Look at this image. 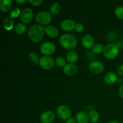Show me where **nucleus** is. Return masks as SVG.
I'll use <instances>...</instances> for the list:
<instances>
[{
  "mask_svg": "<svg viewBox=\"0 0 123 123\" xmlns=\"http://www.w3.org/2000/svg\"><path fill=\"white\" fill-rule=\"evenodd\" d=\"M56 112L58 117L63 120L69 119L72 114L70 109L66 105L59 106L56 109Z\"/></svg>",
  "mask_w": 123,
  "mask_h": 123,
  "instance_id": "6",
  "label": "nucleus"
},
{
  "mask_svg": "<svg viewBox=\"0 0 123 123\" xmlns=\"http://www.w3.org/2000/svg\"><path fill=\"white\" fill-rule=\"evenodd\" d=\"M66 58L68 62H70L71 64H73L76 62L77 60H78V55L75 51L71 50L67 53Z\"/></svg>",
  "mask_w": 123,
  "mask_h": 123,
  "instance_id": "18",
  "label": "nucleus"
},
{
  "mask_svg": "<svg viewBox=\"0 0 123 123\" xmlns=\"http://www.w3.org/2000/svg\"><path fill=\"white\" fill-rule=\"evenodd\" d=\"M76 123V121L75 119L73 118H70L68 119L66 122V123Z\"/></svg>",
  "mask_w": 123,
  "mask_h": 123,
  "instance_id": "32",
  "label": "nucleus"
},
{
  "mask_svg": "<svg viewBox=\"0 0 123 123\" xmlns=\"http://www.w3.org/2000/svg\"><path fill=\"white\" fill-rule=\"evenodd\" d=\"M60 43L61 45L67 50H73L77 46V40L71 34H64L60 37Z\"/></svg>",
  "mask_w": 123,
  "mask_h": 123,
  "instance_id": "2",
  "label": "nucleus"
},
{
  "mask_svg": "<svg viewBox=\"0 0 123 123\" xmlns=\"http://www.w3.org/2000/svg\"><path fill=\"white\" fill-rule=\"evenodd\" d=\"M12 1L11 0H1L0 8L2 12H8L12 7Z\"/></svg>",
  "mask_w": 123,
  "mask_h": 123,
  "instance_id": "17",
  "label": "nucleus"
},
{
  "mask_svg": "<svg viewBox=\"0 0 123 123\" xmlns=\"http://www.w3.org/2000/svg\"><path fill=\"white\" fill-rule=\"evenodd\" d=\"M104 65L102 62L98 61H93L89 64V68L91 72L96 74H98L104 70Z\"/></svg>",
  "mask_w": 123,
  "mask_h": 123,
  "instance_id": "9",
  "label": "nucleus"
},
{
  "mask_svg": "<svg viewBox=\"0 0 123 123\" xmlns=\"http://www.w3.org/2000/svg\"><path fill=\"white\" fill-rule=\"evenodd\" d=\"M108 123H118V122L115 120H112V121H110Z\"/></svg>",
  "mask_w": 123,
  "mask_h": 123,
  "instance_id": "34",
  "label": "nucleus"
},
{
  "mask_svg": "<svg viewBox=\"0 0 123 123\" xmlns=\"http://www.w3.org/2000/svg\"><path fill=\"white\" fill-rule=\"evenodd\" d=\"M55 118V113L51 111H48L41 114L40 120L42 123H51L53 122Z\"/></svg>",
  "mask_w": 123,
  "mask_h": 123,
  "instance_id": "10",
  "label": "nucleus"
},
{
  "mask_svg": "<svg viewBox=\"0 0 123 123\" xmlns=\"http://www.w3.org/2000/svg\"><path fill=\"white\" fill-rule=\"evenodd\" d=\"M52 14L48 12H40L36 16V21L42 25L50 24L52 21Z\"/></svg>",
  "mask_w": 123,
  "mask_h": 123,
  "instance_id": "4",
  "label": "nucleus"
},
{
  "mask_svg": "<svg viewBox=\"0 0 123 123\" xmlns=\"http://www.w3.org/2000/svg\"><path fill=\"white\" fill-rule=\"evenodd\" d=\"M42 0H29V2L34 6H38L42 3Z\"/></svg>",
  "mask_w": 123,
  "mask_h": 123,
  "instance_id": "29",
  "label": "nucleus"
},
{
  "mask_svg": "<svg viewBox=\"0 0 123 123\" xmlns=\"http://www.w3.org/2000/svg\"><path fill=\"white\" fill-rule=\"evenodd\" d=\"M44 32L49 37L55 38L58 35V30L53 25H48L44 28Z\"/></svg>",
  "mask_w": 123,
  "mask_h": 123,
  "instance_id": "16",
  "label": "nucleus"
},
{
  "mask_svg": "<svg viewBox=\"0 0 123 123\" xmlns=\"http://www.w3.org/2000/svg\"><path fill=\"white\" fill-rule=\"evenodd\" d=\"M26 31V25L23 23L18 24L15 26V31L18 34H22Z\"/></svg>",
  "mask_w": 123,
  "mask_h": 123,
  "instance_id": "22",
  "label": "nucleus"
},
{
  "mask_svg": "<svg viewBox=\"0 0 123 123\" xmlns=\"http://www.w3.org/2000/svg\"><path fill=\"white\" fill-rule=\"evenodd\" d=\"M54 60L49 56H43L40 58L39 64L41 67L45 70H50L54 66Z\"/></svg>",
  "mask_w": 123,
  "mask_h": 123,
  "instance_id": "7",
  "label": "nucleus"
},
{
  "mask_svg": "<svg viewBox=\"0 0 123 123\" xmlns=\"http://www.w3.org/2000/svg\"><path fill=\"white\" fill-rule=\"evenodd\" d=\"M20 14H21L20 8L16 7V8H14L11 11L10 13V18L12 19H14V18H18Z\"/></svg>",
  "mask_w": 123,
  "mask_h": 123,
  "instance_id": "26",
  "label": "nucleus"
},
{
  "mask_svg": "<svg viewBox=\"0 0 123 123\" xmlns=\"http://www.w3.org/2000/svg\"><path fill=\"white\" fill-rule=\"evenodd\" d=\"M88 118L91 123H96L99 120V115L96 111L91 110L89 112Z\"/></svg>",
  "mask_w": 123,
  "mask_h": 123,
  "instance_id": "19",
  "label": "nucleus"
},
{
  "mask_svg": "<svg viewBox=\"0 0 123 123\" xmlns=\"http://www.w3.org/2000/svg\"><path fill=\"white\" fill-rule=\"evenodd\" d=\"M104 48L103 44H102L101 43H97L92 48V52L94 54H99L104 50Z\"/></svg>",
  "mask_w": 123,
  "mask_h": 123,
  "instance_id": "24",
  "label": "nucleus"
},
{
  "mask_svg": "<svg viewBox=\"0 0 123 123\" xmlns=\"http://www.w3.org/2000/svg\"><path fill=\"white\" fill-rule=\"evenodd\" d=\"M115 14L119 19H123V7L119 6L117 7L115 10Z\"/></svg>",
  "mask_w": 123,
  "mask_h": 123,
  "instance_id": "27",
  "label": "nucleus"
},
{
  "mask_svg": "<svg viewBox=\"0 0 123 123\" xmlns=\"http://www.w3.org/2000/svg\"><path fill=\"white\" fill-rule=\"evenodd\" d=\"M55 64L60 67H64L66 65V60L61 56H58L55 59Z\"/></svg>",
  "mask_w": 123,
  "mask_h": 123,
  "instance_id": "25",
  "label": "nucleus"
},
{
  "mask_svg": "<svg viewBox=\"0 0 123 123\" xmlns=\"http://www.w3.org/2000/svg\"><path fill=\"white\" fill-rule=\"evenodd\" d=\"M75 120L78 123H88V115L84 111H79L76 114Z\"/></svg>",
  "mask_w": 123,
  "mask_h": 123,
  "instance_id": "15",
  "label": "nucleus"
},
{
  "mask_svg": "<svg viewBox=\"0 0 123 123\" xmlns=\"http://www.w3.org/2000/svg\"><path fill=\"white\" fill-rule=\"evenodd\" d=\"M119 94H120V97L123 98V84L120 86V89H119Z\"/></svg>",
  "mask_w": 123,
  "mask_h": 123,
  "instance_id": "31",
  "label": "nucleus"
},
{
  "mask_svg": "<svg viewBox=\"0 0 123 123\" xmlns=\"http://www.w3.org/2000/svg\"><path fill=\"white\" fill-rule=\"evenodd\" d=\"M60 9H61V7H60V4L58 2H54L50 6V13L52 15H56L59 13Z\"/></svg>",
  "mask_w": 123,
  "mask_h": 123,
  "instance_id": "21",
  "label": "nucleus"
},
{
  "mask_svg": "<svg viewBox=\"0 0 123 123\" xmlns=\"http://www.w3.org/2000/svg\"><path fill=\"white\" fill-rule=\"evenodd\" d=\"M119 54V48L117 44L109 43L106 45L103 50V54L106 58L114 59L118 56Z\"/></svg>",
  "mask_w": 123,
  "mask_h": 123,
  "instance_id": "3",
  "label": "nucleus"
},
{
  "mask_svg": "<svg viewBox=\"0 0 123 123\" xmlns=\"http://www.w3.org/2000/svg\"><path fill=\"white\" fill-rule=\"evenodd\" d=\"M34 16L33 11L30 8H26L23 10L20 14V19L25 24L30 22Z\"/></svg>",
  "mask_w": 123,
  "mask_h": 123,
  "instance_id": "8",
  "label": "nucleus"
},
{
  "mask_svg": "<svg viewBox=\"0 0 123 123\" xmlns=\"http://www.w3.org/2000/svg\"><path fill=\"white\" fill-rule=\"evenodd\" d=\"M26 0H16V2L18 4H25V2H26Z\"/></svg>",
  "mask_w": 123,
  "mask_h": 123,
  "instance_id": "33",
  "label": "nucleus"
},
{
  "mask_svg": "<svg viewBox=\"0 0 123 123\" xmlns=\"http://www.w3.org/2000/svg\"><path fill=\"white\" fill-rule=\"evenodd\" d=\"M29 38L32 42L38 43L43 40L44 36V28L39 24H34L30 26L28 31Z\"/></svg>",
  "mask_w": 123,
  "mask_h": 123,
  "instance_id": "1",
  "label": "nucleus"
},
{
  "mask_svg": "<svg viewBox=\"0 0 123 123\" xmlns=\"http://www.w3.org/2000/svg\"><path fill=\"white\" fill-rule=\"evenodd\" d=\"M4 27L7 31H11L13 28V22L10 18H7L4 20Z\"/></svg>",
  "mask_w": 123,
  "mask_h": 123,
  "instance_id": "20",
  "label": "nucleus"
},
{
  "mask_svg": "<svg viewBox=\"0 0 123 123\" xmlns=\"http://www.w3.org/2000/svg\"><path fill=\"white\" fill-rule=\"evenodd\" d=\"M56 49V46L54 43L50 42H46L42 43L40 48L41 53L44 56H49L54 54Z\"/></svg>",
  "mask_w": 123,
  "mask_h": 123,
  "instance_id": "5",
  "label": "nucleus"
},
{
  "mask_svg": "<svg viewBox=\"0 0 123 123\" xmlns=\"http://www.w3.org/2000/svg\"><path fill=\"white\" fill-rule=\"evenodd\" d=\"M76 24L73 20L70 19H64L61 23V27L64 31H72L75 28Z\"/></svg>",
  "mask_w": 123,
  "mask_h": 123,
  "instance_id": "12",
  "label": "nucleus"
},
{
  "mask_svg": "<svg viewBox=\"0 0 123 123\" xmlns=\"http://www.w3.org/2000/svg\"><path fill=\"white\" fill-rule=\"evenodd\" d=\"M84 29V25H83L82 24H80V23H78V24H76L74 30H75V31H76V32H82V31H83Z\"/></svg>",
  "mask_w": 123,
  "mask_h": 123,
  "instance_id": "28",
  "label": "nucleus"
},
{
  "mask_svg": "<svg viewBox=\"0 0 123 123\" xmlns=\"http://www.w3.org/2000/svg\"><path fill=\"white\" fill-rule=\"evenodd\" d=\"M118 80V76L114 72H109L107 73L104 78V81L108 85H113Z\"/></svg>",
  "mask_w": 123,
  "mask_h": 123,
  "instance_id": "14",
  "label": "nucleus"
},
{
  "mask_svg": "<svg viewBox=\"0 0 123 123\" xmlns=\"http://www.w3.org/2000/svg\"><path fill=\"white\" fill-rule=\"evenodd\" d=\"M29 58H30V60H31L32 62H34L35 64L37 65L39 64V56H38V54H37L36 52H31L29 54Z\"/></svg>",
  "mask_w": 123,
  "mask_h": 123,
  "instance_id": "23",
  "label": "nucleus"
},
{
  "mask_svg": "<svg viewBox=\"0 0 123 123\" xmlns=\"http://www.w3.org/2000/svg\"><path fill=\"white\" fill-rule=\"evenodd\" d=\"M117 73L120 76H123V65H121L118 68Z\"/></svg>",
  "mask_w": 123,
  "mask_h": 123,
  "instance_id": "30",
  "label": "nucleus"
},
{
  "mask_svg": "<svg viewBox=\"0 0 123 123\" xmlns=\"http://www.w3.org/2000/svg\"><path fill=\"white\" fill-rule=\"evenodd\" d=\"M63 71L65 74L68 76L74 75L77 73L78 68L76 65L73 64H67L64 67H63Z\"/></svg>",
  "mask_w": 123,
  "mask_h": 123,
  "instance_id": "13",
  "label": "nucleus"
},
{
  "mask_svg": "<svg viewBox=\"0 0 123 123\" xmlns=\"http://www.w3.org/2000/svg\"><path fill=\"white\" fill-rule=\"evenodd\" d=\"M95 41L93 37L91 35H85L84 36L82 40V43L83 46L86 49H91L94 46Z\"/></svg>",
  "mask_w": 123,
  "mask_h": 123,
  "instance_id": "11",
  "label": "nucleus"
}]
</instances>
